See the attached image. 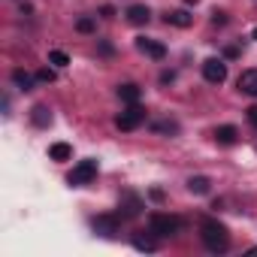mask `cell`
<instances>
[{"label":"cell","mask_w":257,"mask_h":257,"mask_svg":"<svg viewBox=\"0 0 257 257\" xmlns=\"http://www.w3.org/2000/svg\"><path fill=\"white\" fill-rule=\"evenodd\" d=\"M239 91L242 94H248V97H257V70H242V76H239Z\"/></svg>","instance_id":"8fae6325"},{"label":"cell","mask_w":257,"mask_h":257,"mask_svg":"<svg viewBox=\"0 0 257 257\" xmlns=\"http://www.w3.org/2000/svg\"><path fill=\"white\" fill-rule=\"evenodd\" d=\"M134 245H137L140 251H155V242H152L149 236H137V239H134Z\"/></svg>","instance_id":"44dd1931"},{"label":"cell","mask_w":257,"mask_h":257,"mask_svg":"<svg viewBox=\"0 0 257 257\" xmlns=\"http://www.w3.org/2000/svg\"><path fill=\"white\" fill-rule=\"evenodd\" d=\"M155 134H170L173 137V134H179V124L176 121H158L155 124Z\"/></svg>","instance_id":"d6986e66"},{"label":"cell","mask_w":257,"mask_h":257,"mask_svg":"<svg viewBox=\"0 0 257 257\" xmlns=\"http://www.w3.org/2000/svg\"><path fill=\"white\" fill-rule=\"evenodd\" d=\"M118 212H121V218H137L143 212V200L137 194H124L121 203H118Z\"/></svg>","instance_id":"ba28073f"},{"label":"cell","mask_w":257,"mask_h":257,"mask_svg":"<svg viewBox=\"0 0 257 257\" xmlns=\"http://www.w3.org/2000/svg\"><path fill=\"white\" fill-rule=\"evenodd\" d=\"M94 179H97V161H94V158H88V161H79V164L73 167V173L67 176V182H70L73 188L91 185Z\"/></svg>","instance_id":"3957f363"},{"label":"cell","mask_w":257,"mask_h":257,"mask_svg":"<svg viewBox=\"0 0 257 257\" xmlns=\"http://www.w3.org/2000/svg\"><path fill=\"white\" fill-rule=\"evenodd\" d=\"M209 185H212V182H209L206 176H191V179H188V191H191V194H209Z\"/></svg>","instance_id":"2e32d148"},{"label":"cell","mask_w":257,"mask_h":257,"mask_svg":"<svg viewBox=\"0 0 257 257\" xmlns=\"http://www.w3.org/2000/svg\"><path fill=\"white\" fill-rule=\"evenodd\" d=\"M31 121H34L37 127H49V124H52V109H49L46 103H37V106L31 109Z\"/></svg>","instance_id":"5bb4252c"},{"label":"cell","mask_w":257,"mask_h":257,"mask_svg":"<svg viewBox=\"0 0 257 257\" xmlns=\"http://www.w3.org/2000/svg\"><path fill=\"white\" fill-rule=\"evenodd\" d=\"M200 239H203V245H206L209 251H215V254H221V251L230 248V233H227V227H224L221 221H215V218H206V221L200 224Z\"/></svg>","instance_id":"6da1fadb"},{"label":"cell","mask_w":257,"mask_h":257,"mask_svg":"<svg viewBox=\"0 0 257 257\" xmlns=\"http://www.w3.org/2000/svg\"><path fill=\"white\" fill-rule=\"evenodd\" d=\"M37 79H40V82H55V70H49V67H46V70H40V73H37Z\"/></svg>","instance_id":"603a6c76"},{"label":"cell","mask_w":257,"mask_h":257,"mask_svg":"<svg viewBox=\"0 0 257 257\" xmlns=\"http://www.w3.org/2000/svg\"><path fill=\"white\" fill-rule=\"evenodd\" d=\"M49 61H52L55 67H67V64H70V58H67V52H61V49H55V52H49Z\"/></svg>","instance_id":"ffe728a7"},{"label":"cell","mask_w":257,"mask_h":257,"mask_svg":"<svg viewBox=\"0 0 257 257\" xmlns=\"http://www.w3.org/2000/svg\"><path fill=\"white\" fill-rule=\"evenodd\" d=\"M127 22H131V25H149V19H152V10L146 7V4H134V7H127Z\"/></svg>","instance_id":"9c48e42d"},{"label":"cell","mask_w":257,"mask_h":257,"mask_svg":"<svg viewBox=\"0 0 257 257\" xmlns=\"http://www.w3.org/2000/svg\"><path fill=\"white\" fill-rule=\"evenodd\" d=\"M137 49H140L143 55L155 58V61H164V58H167V46L158 43V40H149V37H140V40H137Z\"/></svg>","instance_id":"52a82bcc"},{"label":"cell","mask_w":257,"mask_h":257,"mask_svg":"<svg viewBox=\"0 0 257 257\" xmlns=\"http://www.w3.org/2000/svg\"><path fill=\"white\" fill-rule=\"evenodd\" d=\"M185 4H188V7H191V4H197V0H185Z\"/></svg>","instance_id":"484cf974"},{"label":"cell","mask_w":257,"mask_h":257,"mask_svg":"<svg viewBox=\"0 0 257 257\" xmlns=\"http://www.w3.org/2000/svg\"><path fill=\"white\" fill-rule=\"evenodd\" d=\"M179 227H182V221H179L176 215H152V221H149V230H152L155 236H164V239L176 236Z\"/></svg>","instance_id":"277c9868"},{"label":"cell","mask_w":257,"mask_h":257,"mask_svg":"<svg viewBox=\"0 0 257 257\" xmlns=\"http://www.w3.org/2000/svg\"><path fill=\"white\" fill-rule=\"evenodd\" d=\"M91 227H94V233H100V236H106V239H115L118 230H121V224H118L115 215H97V218L91 221Z\"/></svg>","instance_id":"8992f818"},{"label":"cell","mask_w":257,"mask_h":257,"mask_svg":"<svg viewBox=\"0 0 257 257\" xmlns=\"http://www.w3.org/2000/svg\"><path fill=\"white\" fill-rule=\"evenodd\" d=\"M164 22L173 25V28H191V25H194V16H191L188 10H173V13L164 16Z\"/></svg>","instance_id":"7c38bea8"},{"label":"cell","mask_w":257,"mask_h":257,"mask_svg":"<svg viewBox=\"0 0 257 257\" xmlns=\"http://www.w3.org/2000/svg\"><path fill=\"white\" fill-rule=\"evenodd\" d=\"M203 79L212 82V85H221L227 79V64L221 58H206L203 61Z\"/></svg>","instance_id":"5b68a950"},{"label":"cell","mask_w":257,"mask_h":257,"mask_svg":"<svg viewBox=\"0 0 257 257\" xmlns=\"http://www.w3.org/2000/svg\"><path fill=\"white\" fill-rule=\"evenodd\" d=\"M143 121H146V109L140 103H127V109L115 115V127H118V131H137Z\"/></svg>","instance_id":"7a4b0ae2"},{"label":"cell","mask_w":257,"mask_h":257,"mask_svg":"<svg viewBox=\"0 0 257 257\" xmlns=\"http://www.w3.org/2000/svg\"><path fill=\"white\" fill-rule=\"evenodd\" d=\"M118 97H121V103H140L143 88L134 85V82H124V85H118Z\"/></svg>","instance_id":"4fadbf2b"},{"label":"cell","mask_w":257,"mask_h":257,"mask_svg":"<svg viewBox=\"0 0 257 257\" xmlns=\"http://www.w3.org/2000/svg\"><path fill=\"white\" fill-rule=\"evenodd\" d=\"M212 25H227V13L224 10H212Z\"/></svg>","instance_id":"7402d4cb"},{"label":"cell","mask_w":257,"mask_h":257,"mask_svg":"<svg viewBox=\"0 0 257 257\" xmlns=\"http://www.w3.org/2000/svg\"><path fill=\"white\" fill-rule=\"evenodd\" d=\"M13 82H16V88H22V91H31V88H34V76L25 73V70H13Z\"/></svg>","instance_id":"e0dca14e"},{"label":"cell","mask_w":257,"mask_h":257,"mask_svg":"<svg viewBox=\"0 0 257 257\" xmlns=\"http://www.w3.org/2000/svg\"><path fill=\"white\" fill-rule=\"evenodd\" d=\"M94 28H97V22H94L91 16H82V19L76 22V31H79V34H94Z\"/></svg>","instance_id":"ac0fdd59"},{"label":"cell","mask_w":257,"mask_h":257,"mask_svg":"<svg viewBox=\"0 0 257 257\" xmlns=\"http://www.w3.org/2000/svg\"><path fill=\"white\" fill-rule=\"evenodd\" d=\"M248 121L257 127V106H251V109H248Z\"/></svg>","instance_id":"cb8c5ba5"},{"label":"cell","mask_w":257,"mask_h":257,"mask_svg":"<svg viewBox=\"0 0 257 257\" xmlns=\"http://www.w3.org/2000/svg\"><path fill=\"white\" fill-rule=\"evenodd\" d=\"M251 40H257V28H254V31H251Z\"/></svg>","instance_id":"d4e9b609"},{"label":"cell","mask_w":257,"mask_h":257,"mask_svg":"<svg viewBox=\"0 0 257 257\" xmlns=\"http://www.w3.org/2000/svg\"><path fill=\"white\" fill-rule=\"evenodd\" d=\"M49 158H52V161H70V158H73V146H67V143H55V146L49 149Z\"/></svg>","instance_id":"9a60e30c"},{"label":"cell","mask_w":257,"mask_h":257,"mask_svg":"<svg viewBox=\"0 0 257 257\" xmlns=\"http://www.w3.org/2000/svg\"><path fill=\"white\" fill-rule=\"evenodd\" d=\"M236 140H239V131H236L233 124L215 127V143H218V146H236Z\"/></svg>","instance_id":"30bf717a"}]
</instances>
